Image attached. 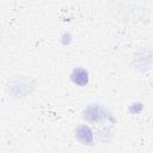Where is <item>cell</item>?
<instances>
[{
    "instance_id": "cell-1",
    "label": "cell",
    "mask_w": 153,
    "mask_h": 153,
    "mask_svg": "<svg viewBox=\"0 0 153 153\" xmlns=\"http://www.w3.org/2000/svg\"><path fill=\"white\" fill-rule=\"evenodd\" d=\"M106 111L99 105H91L84 112V117L90 122H98L106 118Z\"/></svg>"
},
{
    "instance_id": "cell-2",
    "label": "cell",
    "mask_w": 153,
    "mask_h": 153,
    "mask_svg": "<svg viewBox=\"0 0 153 153\" xmlns=\"http://www.w3.org/2000/svg\"><path fill=\"white\" fill-rule=\"evenodd\" d=\"M75 136L78 137V140L79 141H81L82 143H91L92 141H93V135H92V130L88 128V127H86V126H81V127H79L78 129H76V131H75Z\"/></svg>"
},
{
    "instance_id": "cell-3",
    "label": "cell",
    "mask_w": 153,
    "mask_h": 153,
    "mask_svg": "<svg viewBox=\"0 0 153 153\" xmlns=\"http://www.w3.org/2000/svg\"><path fill=\"white\" fill-rule=\"evenodd\" d=\"M72 80L79 86H85L88 81V74L84 68H75L72 73Z\"/></svg>"
}]
</instances>
